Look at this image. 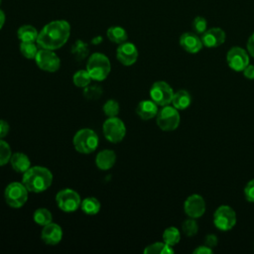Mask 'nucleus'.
Wrapping results in <instances>:
<instances>
[{
	"label": "nucleus",
	"instance_id": "obj_1",
	"mask_svg": "<svg viewBox=\"0 0 254 254\" xmlns=\"http://www.w3.org/2000/svg\"><path fill=\"white\" fill-rule=\"evenodd\" d=\"M69 36V23L65 20H55L42 28L38 35L37 44L41 49L56 51L67 42Z\"/></svg>",
	"mask_w": 254,
	"mask_h": 254
},
{
	"label": "nucleus",
	"instance_id": "obj_2",
	"mask_svg": "<svg viewBox=\"0 0 254 254\" xmlns=\"http://www.w3.org/2000/svg\"><path fill=\"white\" fill-rule=\"evenodd\" d=\"M22 183L31 192H43L52 186L53 174L49 169L42 166L31 167L24 173Z\"/></svg>",
	"mask_w": 254,
	"mask_h": 254
},
{
	"label": "nucleus",
	"instance_id": "obj_3",
	"mask_svg": "<svg viewBox=\"0 0 254 254\" xmlns=\"http://www.w3.org/2000/svg\"><path fill=\"white\" fill-rule=\"evenodd\" d=\"M86 70L89 73L91 79L102 81L108 76L111 70L110 61L104 54L94 53L88 58Z\"/></svg>",
	"mask_w": 254,
	"mask_h": 254
},
{
	"label": "nucleus",
	"instance_id": "obj_4",
	"mask_svg": "<svg viewBox=\"0 0 254 254\" xmlns=\"http://www.w3.org/2000/svg\"><path fill=\"white\" fill-rule=\"evenodd\" d=\"M98 142L97 134L89 128L78 130L72 139L74 149L81 154H90L94 152L98 146Z\"/></svg>",
	"mask_w": 254,
	"mask_h": 254
},
{
	"label": "nucleus",
	"instance_id": "obj_5",
	"mask_svg": "<svg viewBox=\"0 0 254 254\" xmlns=\"http://www.w3.org/2000/svg\"><path fill=\"white\" fill-rule=\"evenodd\" d=\"M28 191L23 183L12 182L4 190L5 201L10 207L20 208L28 200Z\"/></svg>",
	"mask_w": 254,
	"mask_h": 254
},
{
	"label": "nucleus",
	"instance_id": "obj_6",
	"mask_svg": "<svg viewBox=\"0 0 254 254\" xmlns=\"http://www.w3.org/2000/svg\"><path fill=\"white\" fill-rule=\"evenodd\" d=\"M158 127L163 131L176 130L180 125V113L174 106L165 105L156 115Z\"/></svg>",
	"mask_w": 254,
	"mask_h": 254
},
{
	"label": "nucleus",
	"instance_id": "obj_7",
	"mask_svg": "<svg viewBox=\"0 0 254 254\" xmlns=\"http://www.w3.org/2000/svg\"><path fill=\"white\" fill-rule=\"evenodd\" d=\"M102 131L105 139L111 143H118L122 141L126 135L125 124L117 116L108 117L103 123Z\"/></svg>",
	"mask_w": 254,
	"mask_h": 254
},
{
	"label": "nucleus",
	"instance_id": "obj_8",
	"mask_svg": "<svg viewBox=\"0 0 254 254\" xmlns=\"http://www.w3.org/2000/svg\"><path fill=\"white\" fill-rule=\"evenodd\" d=\"M213 223L219 230H230L236 223V213L231 206L225 204L220 205L213 213Z\"/></svg>",
	"mask_w": 254,
	"mask_h": 254
},
{
	"label": "nucleus",
	"instance_id": "obj_9",
	"mask_svg": "<svg viewBox=\"0 0 254 254\" xmlns=\"http://www.w3.org/2000/svg\"><path fill=\"white\" fill-rule=\"evenodd\" d=\"M56 202L59 208L63 211L72 212L80 207L81 199L75 190L71 189H64L56 194Z\"/></svg>",
	"mask_w": 254,
	"mask_h": 254
},
{
	"label": "nucleus",
	"instance_id": "obj_10",
	"mask_svg": "<svg viewBox=\"0 0 254 254\" xmlns=\"http://www.w3.org/2000/svg\"><path fill=\"white\" fill-rule=\"evenodd\" d=\"M173 95V88L163 80L154 82L150 88V97L159 106L169 105L172 102Z\"/></svg>",
	"mask_w": 254,
	"mask_h": 254
},
{
	"label": "nucleus",
	"instance_id": "obj_11",
	"mask_svg": "<svg viewBox=\"0 0 254 254\" xmlns=\"http://www.w3.org/2000/svg\"><path fill=\"white\" fill-rule=\"evenodd\" d=\"M37 65L48 72H56L61 66V60L57 54L48 49H40L35 58Z\"/></svg>",
	"mask_w": 254,
	"mask_h": 254
},
{
	"label": "nucleus",
	"instance_id": "obj_12",
	"mask_svg": "<svg viewBox=\"0 0 254 254\" xmlns=\"http://www.w3.org/2000/svg\"><path fill=\"white\" fill-rule=\"evenodd\" d=\"M226 62L231 69L243 71L249 64V54L243 48L233 47L226 54Z\"/></svg>",
	"mask_w": 254,
	"mask_h": 254
},
{
	"label": "nucleus",
	"instance_id": "obj_13",
	"mask_svg": "<svg viewBox=\"0 0 254 254\" xmlns=\"http://www.w3.org/2000/svg\"><path fill=\"white\" fill-rule=\"evenodd\" d=\"M184 210L189 217L198 218L205 211V201L199 194L193 193L187 197L184 202Z\"/></svg>",
	"mask_w": 254,
	"mask_h": 254
},
{
	"label": "nucleus",
	"instance_id": "obj_14",
	"mask_svg": "<svg viewBox=\"0 0 254 254\" xmlns=\"http://www.w3.org/2000/svg\"><path fill=\"white\" fill-rule=\"evenodd\" d=\"M138 50L133 43L124 42L120 44L116 50V58L117 60L126 66L134 64L138 60Z\"/></svg>",
	"mask_w": 254,
	"mask_h": 254
},
{
	"label": "nucleus",
	"instance_id": "obj_15",
	"mask_svg": "<svg viewBox=\"0 0 254 254\" xmlns=\"http://www.w3.org/2000/svg\"><path fill=\"white\" fill-rule=\"evenodd\" d=\"M225 32L218 27L207 29L200 37L203 47L206 48H217L225 42Z\"/></svg>",
	"mask_w": 254,
	"mask_h": 254
},
{
	"label": "nucleus",
	"instance_id": "obj_16",
	"mask_svg": "<svg viewBox=\"0 0 254 254\" xmlns=\"http://www.w3.org/2000/svg\"><path fill=\"white\" fill-rule=\"evenodd\" d=\"M179 42L180 46L190 54H196L203 47L200 37H198V35L194 32H186L182 34Z\"/></svg>",
	"mask_w": 254,
	"mask_h": 254
},
{
	"label": "nucleus",
	"instance_id": "obj_17",
	"mask_svg": "<svg viewBox=\"0 0 254 254\" xmlns=\"http://www.w3.org/2000/svg\"><path fill=\"white\" fill-rule=\"evenodd\" d=\"M41 238L48 245H57L63 238V229L59 224L51 222L43 226Z\"/></svg>",
	"mask_w": 254,
	"mask_h": 254
},
{
	"label": "nucleus",
	"instance_id": "obj_18",
	"mask_svg": "<svg viewBox=\"0 0 254 254\" xmlns=\"http://www.w3.org/2000/svg\"><path fill=\"white\" fill-rule=\"evenodd\" d=\"M158 105L151 100H142L136 107L137 115L143 120H150L154 118L158 113Z\"/></svg>",
	"mask_w": 254,
	"mask_h": 254
},
{
	"label": "nucleus",
	"instance_id": "obj_19",
	"mask_svg": "<svg viewBox=\"0 0 254 254\" xmlns=\"http://www.w3.org/2000/svg\"><path fill=\"white\" fill-rule=\"evenodd\" d=\"M116 162V154L112 150H102L95 158V165L99 170L107 171L111 169Z\"/></svg>",
	"mask_w": 254,
	"mask_h": 254
},
{
	"label": "nucleus",
	"instance_id": "obj_20",
	"mask_svg": "<svg viewBox=\"0 0 254 254\" xmlns=\"http://www.w3.org/2000/svg\"><path fill=\"white\" fill-rule=\"evenodd\" d=\"M12 169L17 173L24 174L31 168V161L29 157L21 152H16L12 154L10 162Z\"/></svg>",
	"mask_w": 254,
	"mask_h": 254
},
{
	"label": "nucleus",
	"instance_id": "obj_21",
	"mask_svg": "<svg viewBox=\"0 0 254 254\" xmlns=\"http://www.w3.org/2000/svg\"><path fill=\"white\" fill-rule=\"evenodd\" d=\"M171 103L178 110H184V109H187L190 105L191 96L187 90L180 89L177 92H174L173 99H172Z\"/></svg>",
	"mask_w": 254,
	"mask_h": 254
},
{
	"label": "nucleus",
	"instance_id": "obj_22",
	"mask_svg": "<svg viewBox=\"0 0 254 254\" xmlns=\"http://www.w3.org/2000/svg\"><path fill=\"white\" fill-rule=\"evenodd\" d=\"M39 32L32 25H23L17 30V38L20 42H36Z\"/></svg>",
	"mask_w": 254,
	"mask_h": 254
},
{
	"label": "nucleus",
	"instance_id": "obj_23",
	"mask_svg": "<svg viewBox=\"0 0 254 254\" xmlns=\"http://www.w3.org/2000/svg\"><path fill=\"white\" fill-rule=\"evenodd\" d=\"M106 36L110 42L114 44H122L127 41L128 35L126 30L120 26H111L106 31Z\"/></svg>",
	"mask_w": 254,
	"mask_h": 254
},
{
	"label": "nucleus",
	"instance_id": "obj_24",
	"mask_svg": "<svg viewBox=\"0 0 254 254\" xmlns=\"http://www.w3.org/2000/svg\"><path fill=\"white\" fill-rule=\"evenodd\" d=\"M100 206L101 204L99 200L93 196L85 197L83 200H81V203H80L81 210L87 215L97 214L100 210Z\"/></svg>",
	"mask_w": 254,
	"mask_h": 254
},
{
	"label": "nucleus",
	"instance_id": "obj_25",
	"mask_svg": "<svg viewBox=\"0 0 254 254\" xmlns=\"http://www.w3.org/2000/svg\"><path fill=\"white\" fill-rule=\"evenodd\" d=\"M175 250L173 249V246L163 242H155L153 244H150L146 246L144 249L145 254H171L174 253Z\"/></svg>",
	"mask_w": 254,
	"mask_h": 254
},
{
	"label": "nucleus",
	"instance_id": "obj_26",
	"mask_svg": "<svg viewBox=\"0 0 254 254\" xmlns=\"http://www.w3.org/2000/svg\"><path fill=\"white\" fill-rule=\"evenodd\" d=\"M39 46L36 42H21L20 52L24 58L28 60H35L37 53L39 52Z\"/></svg>",
	"mask_w": 254,
	"mask_h": 254
},
{
	"label": "nucleus",
	"instance_id": "obj_27",
	"mask_svg": "<svg viewBox=\"0 0 254 254\" xmlns=\"http://www.w3.org/2000/svg\"><path fill=\"white\" fill-rule=\"evenodd\" d=\"M181 240V232L177 227L170 226L163 232V241L171 246H175Z\"/></svg>",
	"mask_w": 254,
	"mask_h": 254
},
{
	"label": "nucleus",
	"instance_id": "obj_28",
	"mask_svg": "<svg viewBox=\"0 0 254 254\" xmlns=\"http://www.w3.org/2000/svg\"><path fill=\"white\" fill-rule=\"evenodd\" d=\"M33 219L37 224L41 226H45L53 221V216L49 209L41 207L35 210L33 214Z\"/></svg>",
	"mask_w": 254,
	"mask_h": 254
},
{
	"label": "nucleus",
	"instance_id": "obj_29",
	"mask_svg": "<svg viewBox=\"0 0 254 254\" xmlns=\"http://www.w3.org/2000/svg\"><path fill=\"white\" fill-rule=\"evenodd\" d=\"M90 81L91 77L86 69H79L72 76V82L77 87L84 88L90 84Z\"/></svg>",
	"mask_w": 254,
	"mask_h": 254
},
{
	"label": "nucleus",
	"instance_id": "obj_30",
	"mask_svg": "<svg viewBox=\"0 0 254 254\" xmlns=\"http://www.w3.org/2000/svg\"><path fill=\"white\" fill-rule=\"evenodd\" d=\"M71 54L73 55L76 61H82L88 55L87 44L82 42L81 40H77L71 48Z\"/></svg>",
	"mask_w": 254,
	"mask_h": 254
},
{
	"label": "nucleus",
	"instance_id": "obj_31",
	"mask_svg": "<svg viewBox=\"0 0 254 254\" xmlns=\"http://www.w3.org/2000/svg\"><path fill=\"white\" fill-rule=\"evenodd\" d=\"M102 110H103V113L107 117H116L119 113L120 106H119V103L116 100L109 99L103 104Z\"/></svg>",
	"mask_w": 254,
	"mask_h": 254
},
{
	"label": "nucleus",
	"instance_id": "obj_32",
	"mask_svg": "<svg viewBox=\"0 0 254 254\" xmlns=\"http://www.w3.org/2000/svg\"><path fill=\"white\" fill-rule=\"evenodd\" d=\"M103 90L99 85H87L83 88V96L89 100H96L101 97Z\"/></svg>",
	"mask_w": 254,
	"mask_h": 254
},
{
	"label": "nucleus",
	"instance_id": "obj_33",
	"mask_svg": "<svg viewBox=\"0 0 254 254\" xmlns=\"http://www.w3.org/2000/svg\"><path fill=\"white\" fill-rule=\"evenodd\" d=\"M12 151L7 142L0 139V167L10 162Z\"/></svg>",
	"mask_w": 254,
	"mask_h": 254
},
{
	"label": "nucleus",
	"instance_id": "obj_34",
	"mask_svg": "<svg viewBox=\"0 0 254 254\" xmlns=\"http://www.w3.org/2000/svg\"><path fill=\"white\" fill-rule=\"evenodd\" d=\"M182 230L187 236H193L198 231V225L194 218L190 217L189 219H186L182 224Z\"/></svg>",
	"mask_w": 254,
	"mask_h": 254
},
{
	"label": "nucleus",
	"instance_id": "obj_35",
	"mask_svg": "<svg viewBox=\"0 0 254 254\" xmlns=\"http://www.w3.org/2000/svg\"><path fill=\"white\" fill-rule=\"evenodd\" d=\"M192 30L197 35H202L207 30V21L204 17L196 16L192 21Z\"/></svg>",
	"mask_w": 254,
	"mask_h": 254
},
{
	"label": "nucleus",
	"instance_id": "obj_36",
	"mask_svg": "<svg viewBox=\"0 0 254 254\" xmlns=\"http://www.w3.org/2000/svg\"><path fill=\"white\" fill-rule=\"evenodd\" d=\"M244 196L246 200L254 202V179L249 181L244 188Z\"/></svg>",
	"mask_w": 254,
	"mask_h": 254
},
{
	"label": "nucleus",
	"instance_id": "obj_37",
	"mask_svg": "<svg viewBox=\"0 0 254 254\" xmlns=\"http://www.w3.org/2000/svg\"><path fill=\"white\" fill-rule=\"evenodd\" d=\"M218 243L217 237L214 234H207L204 237V245L210 247V248H214Z\"/></svg>",
	"mask_w": 254,
	"mask_h": 254
},
{
	"label": "nucleus",
	"instance_id": "obj_38",
	"mask_svg": "<svg viewBox=\"0 0 254 254\" xmlns=\"http://www.w3.org/2000/svg\"><path fill=\"white\" fill-rule=\"evenodd\" d=\"M9 133V124L7 121L0 119V139H3Z\"/></svg>",
	"mask_w": 254,
	"mask_h": 254
},
{
	"label": "nucleus",
	"instance_id": "obj_39",
	"mask_svg": "<svg viewBox=\"0 0 254 254\" xmlns=\"http://www.w3.org/2000/svg\"><path fill=\"white\" fill-rule=\"evenodd\" d=\"M243 75L246 77V78H248V79H250V80H252V79H254V65H252V64H248L244 69H243Z\"/></svg>",
	"mask_w": 254,
	"mask_h": 254
},
{
	"label": "nucleus",
	"instance_id": "obj_40",
	"mask_svg": "<svg viewBox=\"0 0 254 254\" xmlns=\"http://www.w3.org/2000/svg\"><path fill=\"white\" fill-rule=\"evenodd\" d=\"M212 253V248L206 246V245H200L197 246L193 250V254H210Z\"/></svg>",
	"mask_w": 254,
	"mask_h": 254
},
{
	"label": "nucleus",
	"instance_id": "obj_41",
	"mask_svg": "<svg viewBox=\"0 0 254 254\" xmlns=\"http://www.w3.org/2000/svg\"><path fill=\"white\" fill-rule=\"evenodd\" d=\"M247 52L248 54L254 58V33L251 34V36L248 38L247 41Z\"/></svg>",
	"mask_w": 254,
	"mask_h": 254
},
{
	"label": "nucleus",
	"instance_id": "obj_42",
	"mask_svg": "<svg viewBox=\"0 0 254 254\" xmlns=\"http://www.w3.org/2000/svg\"><path fill=\"white\" fill-rule=\"evenodd\" d=\"M5 21H6L5 13L3 12V10L0 9V30L3 28V26H4V24H5Z\"/></svg>",
	"mask_w": 254,
	"mask_h": 254
},
{
	"label": "nucleus",
	"instance_id": "obj_43",
	"mask_svg": "<svg viewBox=\"0 0 254 254\" xmlns=\"http://www.w3.org/2000/svg\"><path fill=\"white\" fill-rule=\"evenodd\" d=\"M1 3H2V0H0V5H1Z\"/></svg>",
	"mask_w": 254,
	"mask_h": 254
}]
</instances>
